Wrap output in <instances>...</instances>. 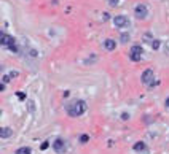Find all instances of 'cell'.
<instances>
[{
	"mask_svg": "<svg viewBox=\"0 0 169 154\" xmlns=\"http://www.w3.org/2000/svg\"><path fill=\"white\" fill-rule=\"evenodd\" d=\"M65 111L69 113V116L72 118H77V116H82L84 111H86V103L83 100H75V102H70L67 105Z\"/></svg>",
	"mask_w": 169,
	"mask_h": 154,
	"instance_id": "cell-1",
	"label": "cell"
},
{
	"mask_svg": "<svg viewBox=\"0 0 169 154\" xmlns=\"http://www.w3.org/2000/svg\"><path fill=\"white\" fill-rule=\"evenodd\" d=\"M0 41H2V45H7L8 48H10L11 51H18V46H16V41H15V38H13L11 35H7V34H2L0 35Z\"/></svg>",
	"mask_w": 169,
	"mask_h": 154,
	"instance_id": "cell-2",
	"label": "cell"
},
{
	"mask_svg": "<svg viewBox=\"0 0 169 154\" xmlns=\"http://www.w3.org/2000/svg\"><path fill=\"white\" fill-rule=\"evenodd\" d=\"M113 24H115V27H118V29H123V27H128L129 26V19L126 16L120 15V16H115L113 18Z\"/></svg>",
	"mask_w": 169,
	"mask_h": 154,
	"instance_id": "cell-3",
	"label": "cell"
},
{
	"mask_svg": "<svg viewBox=\"0 0 169 154\" xmlns=\"http://www.w3.org/2000/svg\"><path fill=\"white\" fill-rule=\"evenodd\" d=\"M134 13H136V18H137V19H145V18H147V15H148V10H147V7H145V5L139 3V5L136 7Z\"/></svg>",
	"mask_w": 169,
	"mask_h": 154,
	"instance_id": "cell-4",
	"label": "cell"
},
{
	"mask_svg": "<svg viewBox=\"0 0 169 154\" xmlns=\"http://www.w3.org/2000/svg\"><path fill=\"white\" fill-rule=\"evenodd\" d=\"M140 80H142V83H144V84H150V83H152V80H153V70L147 68V70H145V72L142 73Z\"/></svg>",
	"mask_w": 169,
	"mask_h": 154,
	"instance_id": "cell-5",
	"label": "cell"
},
{
	"mask_svg": "<svg viewBox=\"0 0 169 154\" xmlns=\"http://www.w3.org/2000/svg\"><path fill=\"white\" fill-rule=\"evenodd\" d=\"M53 149L56 153H62L64 149H65V142L62 138H58V140H54L53 142Z\"/></svg>",
	"mask_w": 169,
	"mask_h": 154,
	"instance_id": "cell-6",
	"label": "cell"
},
{
	"mask_svg": "<svg viewBox=\"0 0 169 154\" xmlns=\"http://www.w3.org/2000/svg\"><path fill=\"white\" fill-rule=\"evenodd\" d=\"M104 48H105L107 51H113V49L116 48V41H115L113 38H107V40H104Z\"/></svg>",
	"mask_w": 169,
	"mask_h": 154,
	"instance_id": "cell-7",
	"label": "cell"
},
{
	"mask_svg": "<svg viewBox=\"0 0 169 154\" xmlns=\"http://www.w3.org/2000/svg\"><path fill=\"white\" fill-rule=\"evenodd\" d=\"M11 135H13V130L10 127H3L0 130V137L2 138H8V137H11Z\"/></svg>",
	"mask_w": 169,
	"mask_h": 154,
	"instance_id": "cell-8",
	"label": "cell"
},
{
	"mask_svg": "<svg viewBox=\"0 0 169 154\" xmlns=\"http://www.w3.org/2000/svg\"><path fill=\"white\" fill-rule=\"evenodd\" d=\"M30 153H32V149L27 148V146H22V148L16 149V154H30Z\"/></svg>",
	"mask_w": 169,
	"mask_h": 154,
	"instance_id": "cell-9",
	"label": "cell"
},
{
	"mask_svg": "<svg viewBox=\"0 0 169 154\" xmlns=\"http://www.w3.org/2000/svg\"><path fill=\"white\" fill-rule=\"evenodd\" d=\"M129 57H131V60H134V62H139V60L142 59V54H139V53H129Z\"/></svg>",
	"mask_w": 169,
	"mask_h": 154,
	"instance_id": "cell-10",
	"label": "cell"
},
{
	"mask_svg": "<svg viewBox=\"0 0 169 154\" xmlns=\"http://www.w3.org/2000/svg\"><path fill=\"white\" fill-rule=\"evenodd\" d=\"M145 148H147V146H145L144 142H137V143L134 144V149H136V151H145Z\"/></svg>",
	"mask_w": 169,
	"mask_h": 154,
	"instance_id": "cell-11",
	"label": "cell"
},
{
	"mask_svg": "<svg viewBox=\"0 0 169 154\" xmlns=\"http://www.w3.org/2000/svg\"><path fill=\"white\" fill-rule=\"evenodd\" d=\"M131 53H139V54H142V53H144V51H142V46L134 45L133 48H131Z\"/></svg>",
	"mask_w": 169,
	"mask_h": 154,
	"instance_id": "cell-12",
	"label": "cell"
},
{
	"mask_svg": "<svg viewBox=\"0 0 169 154\" xmlns=\"http://www.w3.org/2000/svg\"><path fill=\"white\" fill-rule=\"evenodd\" d=\"M128 40H129V34H123V35H121V43H126Z\"/></svg>",
	"mask_w": 169,
	"mask_h": 154,
	"instance_id": "cell-13",
	"label": "cell"
},
{
	"mask_svg": "<svg viewBox=\"0 0 169 154\" xmlns=\"http://www.w3.org/2000/svg\"><path fill=\"white\" fill-rule=\"evenodd\" d=\"M152 48H153V49H158V48H159V41H158V40H155L153 43H152Z\"/></svg>",
	"mask_w": 169,
	"mask_h": 154,
	"instance_id": "cell-14",
	"label": "cell"
},
{
	"mask_svg": "<svg viewBox=\"0 0 169 154\" xmlns=\"http://www.w3.org/2000/svg\"><path fill=\"white\" fill-rule=\"evenodd\" d=\"M109 3H110V7H116L120 3V0H109Z\"/></svg>",
	"mask_w": 169,
	"mask_h": 154,
	"instance_id": "cell-15",
	"label": "cell"
},
{
	"mask_svg": "<svg viewBox=\"0 0 169 154\" xmlns=\"http://www.w3.org/2000/svg\"><path fill=\"white\" fill-rule=\"evenodd\" d=\"M80 140H82V143H86L88 140H90V137H88V135H82V137H80Z\"/></svg>",
	"mask_w": 169,
	"mask_h": 154,
	"instance_id": "cell-16",
	"label": "cell"
},
{
	"mask_svg": "<svg viewBox=\"0 0 169 154\" xmlns=\"http://www.w3.org/2000/svg\"><path fill=\"white\" fill-rule=\"evenodd\" d=\"M121 118H123V119H128L129 116H128V113H123V114H121Z\"/></svg>",
	"mask_w": 169,
	"mask_h": 154,
	"instance_id": "cell-17",
	"label": "cell"
},
{
	"mask_svg": "<svg viewBox=\"0 0 169 154\" xmlns=\"http://www.w3.org/2000/svg\"><path fill=\"white\" fill-rule=\"evenodd\" d=\"M46 148H48V143H46V142H45L43 144H42V149H46Z\"/></svg>",
	"mask_w": 169,
	"mask_h": 154,
	"instance_id": "cell-18",
	"label": "cell"
},
{
	"mask_svg": "<svg viewBox=\"0 0 169 154\" xmlns=\"http://www.w3.org/2000/svg\"><path fill=\"white\" fill-rule=\"evenodd\" d=\"M166 106H168V108H169V97H168V99H166Z\"/></svg>",
	"mask_w": 169,
	"mask_h": 154,
	"instance_id": "cell-19",
	"label": "cell"
}]
</instances>
